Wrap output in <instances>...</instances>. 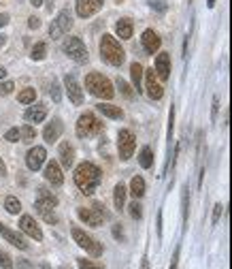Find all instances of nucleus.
Segmentation results:
<instances>
[{
	"label": "nucleus",
	"instance_id": "f257e3e1",
	"mask_svg": "<svg viewBox=\"0 0 232 269\" xmlns=\"http://www.w3.org/2000/svg\"><path fill=\"white\" fill-rule=\"evenodd\" d=\"M75 184L83 195H94V190L98 188L100 180H102V171L96 167L94 163L83 160L77 169H75Z\"/></svg>",
	"mask_w": 232,
	"mask_h": 269
},
{
	"label": "nucleus",
	"instance_id": "f03ea898",
	"mask_svg": "<svg viewBox=\"0 0 232 269\" xmlns=\"http://www.w3.org/2000/svg\"><path fill=\"white\" fill-rule=\"evenodd\" d=\"M100 58L105 62H109L111 67H122L126 60V51L120 45V41L113 34H102L100 39Z\"/></svg>",
	"mask_w": 232,
	"mask_h": 269
},
{
	"label": "nucleus",
	"instance_id": "7ed1b4c3",
	"mask_svg": "<svg viewBox=\"0 0 232 269\" xmlns=\"http://www.w3.org/2000/svg\"><path fill=\"white\" fill-rule=\"evenodd\" d=\"M85 88H88V92L92 96H96V99H100V101L102 99L111 101L113 94H115V88H113V84L102 73H90L88 77H85Z\"/></svg>",
	"mask_w": 232,
	"mask_h": 269
},
{
	"label": "nucleus",
	"instance_id": "20e7f679",
	"mask_svg": "<svg viewBox=\"0 0 232 269\" xmlns=\"http://www.w3.org/2000/svg\"><path fill=\"white\" fill-rule=\"evenodd\" d=\"M102 128H105V124H102L98 118L92 114V111H85V114L79 116L75 131H77V137L79 139H85V137H92V134L102 133Z\"/></svg>",
	"mask_w": 232,
	"mask_h": 269
},
{
	"label": "nucleus",
	"instance_id": "39448f33",
	"mask_svg": "<svg viewBox=\"0 0 232 269\" xmlns=\"http://www.w3.org/2000/svg\"><path fill=\"white\" fill-rule=\"evenodd\" d=\"M62 50L73 62H77V64H85V62H88V58H90L88 56V47H85V43L81 41L79 36H66Z\"/></svg>",
	"mask_w": 232,
	"mask_h": 269
},
{
	"label": "nucleus",
	"instance_id": "423d86ee",
	"mask_svg": "<svg viewBox=\"0 0 232 269\" xmlns=\"http://www.w3.org/2000/svg\"><path fill=\"white\" fill-rule=\"evenodd\" d=\"M73 239L77 241L79 248H83L88 254H92V256H100L102 254V244H100L98 239L92 237V235H88L85 231H81V229L75 227L73 229Z\"/></svg>",
	"mask_w": 232,
	"mask_h": 269
},
{
	"label": "nucleus",
	"instance_id": "0eeeda50",
	"mask_svg": "<svg viewBox=\"0 0 232 269\" xmlns=\"http://www.w3.org/2000/svg\"><path fill=\"white\" fill-rule=\"evenodd\" d=\"M73 28V15L68 9H64L58 13V17L51 21L49 26V36L51 39H62L64 34H68V30Z\"/></svg>",
	"mask_w": 232,
	"mask_h": 269
},
{
	"label": "nucleus",
	"instance_id": "6e6552de",
	"mask_svg": "<svg viewBox=\"0 0 232 269\" xmlns=\"http://www.w3.org/2000/svg\"><path fill=\"white\" fill-rule=\"evenodd\" d=\"M117 150H120V158L122 160H130L134 150H137V137L132 134V131L122 128L117 133Z\"/></svg>",
	"mask_w": 232,
	"mask_h": 269
},
{
	"label": "nucleus",
	"instance_id": "1a4fd4ad",
	"mask_svg": "<svg viewBox=\"0 0 232 269\" xmlns=\"http://www.w3.org/2000/svg\"><path fill=\"white\" fill-rule=\"evenodd\" d=\"M77 216L81 222H85L88 227H100L102 220L107 218V214H105V209H100V205L96 203V205H92V207H79Z\"/></svg>",
	"mask_w": 232,
	"mask_h": 269
},
{
	"label": "nucleus",
	"instance_id": "9d476101",
	"mask_svg": "<svg viewBox=\"0 0 232 269\" xmlns=\"http://www.w3.org/2000/svg\"><path fill=\"white\" fill-rule=\"evenodd\" d=\"M143 73H145V92H147V96L152 101H160L164 96V88H162L158 77H155V71L154 68H147Z\"/></svg>",
	"mask_w": 232,
	"mask_h": 269
},
{
	"label": "nucleus",
	"instance_id": "9b49d317",
	"mask_svg": "<svg viewBox=\"0 0 232 269\" xmlns=\"http://www.w3.org/2000/svg\"><path fill=\"white\" fill-rule=\"evenodd\" d=\"M64 88H66V94L73 105H83V88L75 79V75H66L64 77Z\"/></svg>",
	"mask_w": 232,
	"mask_h": 269
},
{
	"label": "nucleus",
	"instance_id": "f8f14e48",
	"mask_svg": "<svg viewBox=\"0 0 232 269\" xmlns=\"http://www.w3.org/2000/svg\"><path fill=\"white\" fill-rule=\"evenodd\" d=\"M102 4H105V0H77V2H75V11H77L79 17L88 19L92 15L98 13L102 9Z\"/></svg>",
	"mask_w": 232,
	"mask_h": 269
},
{
	"label": "nucleus",
	"instance_id": "ddd939ff",
	"mask_svg": "<svg viewBox=\"0 0 232 269\" xmlns=\"http://www.w3.org/2000/svg\"><path fill=\"white\" fill-rule=\"evenodd\" d=\"M47 160V150L43 145H34L28 154H26V165H28L30 171H39Z\"/></svg>",
	"mask_w": 232,
	"mask_h": 269
},
{
	"label": "nucleus",
	"instance_id": "4468645a",
	"mask_svg": "<svg viewBox=\"0 0 232 269\" xmlns=\"http://www.w3.org/2000/svg\"><path fill=\"white\" fill-rule=\"evenodd\" d=\"M0 237L4 241H9L11 246H15L17 250H28V241H24V237H21L17 231L9 229L4 222H0Z\"/></svg>",
	"mask_w": 232,
	"mask_h": 269
},
{
	"label": "nucleus",
	"instance_id": "2eb2a0df",
	"mask_svg": "<svg viewBox=\"0 0 232 269\" xmlns=\"http://www.w3.org/2000/svg\"><path fill=\"white\" fill-rule=\"evenodd\" d=\"M19 229H21V233H26L30 239L43 241V231H41V227L36 224V220L32 216H21L19 218Z\"/></svg>",
	"mask_w": 232,
	"mask_h": 269
},
{
	"label": "nucleus",
	"instance_id": "dca6fc26",
	"mask_svg": "<svg viewBox=\"0 0 232 269\" xmlns=\"http://www.w3.org/2000/svg\"><path fill=\"white\" fill-rule=\"evenodd\" d=\"M141 45H143V50L147 53H158L160 45H162V39H160V34L155 30L147 28L143 32V36H141Z\"/></svg>",
	"mask_w": 232,
	"mask_h": 269
},
{
	"label": "nucleus",
	"instance_id": "f3484780",
	"mask_svg": "<svg viewBox=\"0 0 232 269\" xmlns=\"http://www.w3.org/2000/svg\"><path fill=\"white\" fill-rule=\"evenodd\" d=\"M43 175H45V180L49 182L51 186H62L64 184V173H62L60 165H58L56 160H49V163L45 165V169H43Z\"/></svg>",
	"mask_w": 232,
	"mask_h": 269
},
{
	"label": "nucleus",
	"instance_id": "a211bd4d",
	"mask_svg": "<svg viewBox=\"0 0 232 269\" xmlns=\"http://www.w3.org/2000/svg\"><path fill=\"white\" fill-rule=\"evenodd\" d=\"M47 118V105H43V103H32L28 109H26V114H24V120L28 122V124L32 126H36L39 122H43Z\"/></svg>",
	"mask_w": 232,
	"mask_h": 269
},
{
	"label": "nucleus",
	"instance_id": "6ab92c4d",
	"mask_svg": "<svg viewBox=\"0 0 232 269\" xmlns=\"http://www.w3.org/2000/svg\"><path fill=\"white\" fill-rule=\"evenodd\" d=\"M170 67H172L170 53L169 51H160L158 58H155V77L164 79V82H166V79L170 77Z\"/></svg>",
	"mask_w": 232,
	"mask_h": 269
},
{
	"label": "nucleus",
	"instance_id": "aec40b11",
	"mask_svg": "<svg viewBox=\"0 0 232 269\" xmlns=\"http://www.w3.org/2000/svg\"><path fill=\"white\" fill-rule=\"evenodd\" d=\"M64 131V124L60 118H53L51 122H47V126L43 128V139H45L47 143H56L58 139H60V134Z\"/></svg>",
	"mask_w": 232,
	"mask_h": 269
},
{
	"label": "nucleus",
	"instance_id": "412c9836",
	"mask_svg": "<svg viewBox=\"0 0 232 269\" xmlns=\"http://www.w3.org/2000/svg\"><path fill=\"white\" fill-rule=\"evenodd\" d=\"M34 207H36V212L41 214L43 220H45L47 224H56V222H58V216H56V212H53V205H51V203H45V201H41V199H36Z\"/></svg>",
	"mask_w": 232,
	"mask_h": 269
},
{
	"label": "nucleus",
	"instance_id": "4be33fe9",
	"mask_svg": "<svg viewBox=\"0 0 232 269\" xmlns=\"http://www.w3.org/2000/svg\"><path fill=\"white\" fill-rule=\"evenodd\" d=\"M58 156H60V165L64 167V169H71L73 163H75V148L71 143H62L60 145V152H58Z\"/></svg>",
	"mask_w": 232,
	"mask_h": 269
},
{
	"label": "nucleus",
	"instance_id": "5701e85b",
	"mask_svg": "<svg viewBox=\"0 0 232 269\" xmlns=\"http://www.w3.org/2000/svg\"><path fill=\"white\" fill-rule=\"evenodd\" d=\"M132 30H134V24H132V19H128V17H124L115 24V34L120 36V39H132Z\"/></svg>",
	"mask_w": 232,
	"mask_h": 269
},
{
	"label": "nucleus",
	"instance_id": "b1692460",
	"mask_svg": "<svg viewBox=\"0 0 232 269\" xmlns=\"http://www.w3.org/2000/svg\"><path fill=\"white\" fill-rule=\"evenodd\" d=\"M143 71H145V68L139 62L130 64V77H132V85H134L137 92H143Z\"/></svg>",
	"mask_w": 232,
	"mask_h": 269
},
{
	"label": "nucleus",
	"instance_id": "393cba45",
	"mask_svg": "<svg viewBox=\"0 0 232 269\" xmlns=\"http://www.w3.org/2000/svg\"><path fill=\"white\" fill-rule=\"evenodd\" d=\"M126 186L124 184H117L113 188V205H115L117 212H124V207H126Z\"/></svg>",
	"mask_w": 232,
	"mask_h": 269
},
{
	"label": "nucleus",
	"instance_id": "a878e982",
	"mask_svg": "<svg viewBox=\"0 0 232 269\" xmlns=\"http://www.w3.org/2000/svg\"><path fill=\"white\" fill-rule=\"evenodd\" d=\"M96 109H98L102 116L111 118V120H120V118H124V111L117 105H111V103H100V105H96Z\"/></svg>",
	"mask_w": 232,
	"mask_h": 269
},
{
	"label": "nucleus",
	"instance_id": "bb28decb",
	"mask_svg": "<svg viewBox=\"0 0 232 269\" xmlns=\"http://www.w3.org/2000/svg\"><path fill=\"white\" fill-rule=\"evenodd\" d=\"M130 195L134 199H141L145 195V180L141 175H134L130 180Z\"/></svg>",
	"mask_w": 232,
	"mask_h": 269
},
{
	"label": "nucleus",
	"instance_id": "cd10ccee",
	"mask_svg": "<svg viewBox=\"0 0 232 269\" xmlns=\"http://www.w3.org/2000/svg\"><path fill=\"white\" fill-rule=\"evenodd\" d=\"M181 212H183V224L187 227V220H190V188H187V184L183 186L181 192Z\"/></svg>",
	"mask_w": 232,
	"mask_h": 269
},
{
	"label": "nucleus",
	"instance_id": "c85d7f7f",
	"mask_svg": "<svg viewBox=\"0 0 232 269\" xmlns=\"http://www.w3.org/2000/svg\"><path fill=\"white\" fill-rule=\"evenodd\" d=\"M139 165L143 167V169H149V167L154 165V152L149 145H145V148L141 150V154H139Z\"/></svg>",
	"mask_w": 232,
	"mask_h": 269
},
{
	"label": "nucleus",
	"instance_id": "c756f323",
	"mask_svg": "<svg viewBox=\"0 0 232 269\" xmlns=\"http://www.w3.org/2000/svg\"><path fill=\"white\" fill-rule=\"evenodd\" d=\"M36 139V128L32 126V124H26V126H21L19 128V141H24V143H32Z\"/></svg>",
	"mask_w": 232,
	"mask_h": 269
},
{
	"label": "nucleus",
	"instance_id": "7c9ffc66",
	"mask_svg": "<svg viewBox=\"0 0 232 269\" xmlns=\"http://www.w3.org/2000/svg\"><path fill=\"white\" fill-rule=\"evenodd\" d=\"M4 209H7L11 216H17V214L21 212V201L17 197H7L4 199Z\"/></svg>",
	"mask_w": 232,
	"mask_h": 269
},
{
	"label": "nucleus",
	"instance_id": "2f4dec72",
	"mask_svg": "<svg viewBox=\"0 0 232 269\" xmlns=\"http://www.w3.org/2000/svg\"><path fill=\"white\" fill-rule=\"evenodd\" d=\"M34 99H36V90L34 88H24L17 94V101L21 105H32V103H34Z\"/></svg>",
	"mask_w": 232,
	"mask_h": 269
},
{
	"label": "nucleus",
	"instance_id": "473e14b6",
	"mask_svg": "<svg viewBox=\"0 0 232 269\" xmlns=\"http://www.w3.org/2000/svg\"><path fill=\"white\" fill-rule=\"evenodd\" d=\"M45 56H47V43H43V41L36 43L30 51V58L32 60H45Z\"/></svg>",
	"mask_w": 232,
	"mask_h": 269
},
{
	"label": "nucleus",
	"instance_id": "72a5a7b5",
	"mask_svg": "<svg viewBox=\"0 0 232 269\" xmlns=\"http://www.w3.org/2000/svg\"><path fill=\"white\" fill-rule=\"evenodd\" d=\"M172 126H175V109L170 107V114H169V148H170V141H172ZM169 163H170V158H166L164 173H169Z\"/></svg>",
	"mask_w": 232,
	"mask_h": 269
},
{
	"label": "nucleus",
	"instance_id": "f704fd0d",
	"mask_svg": "<svg viewBox=\"0 0 232 269\" xmlns=\"http://www.w3.org/2000/svg\"><path fill=\"white\" fill-rule=\"evenodd\" d=\"M39 199L45 203H51L53 207H58V197L53 195V192H49L47 188H39Z\"/></svg>",
	"mask_w": 232,
	"mask_h": 269
},
{
	"label": "nucleus",
	"instance_id": "c9c22d12",
	"mask_svg": "<svg viewBox=\"0 0 232 269\" xmlns=\"http://www.w3.org/2000/svg\"><path fill=\"white\" fill-rule=\"evenodd\" d=\"M117 88H120V92L124 94V96H126V99H132V96H134V92H132V88H130V84H128L126 82V79H122V77H117Z\"/></svg>",
	"mask_w": 232,
	"mask_h": 269
},
{
	"label": "nucleus",
	"instance_id": "e433bc0d",
	"mask_svg": "<svg viewBox=\"0 0 232 269\" xmlns=\"http://www.w3.org/2000/svg\"><path fill=\"white\" fill-rule=\"evenodd\" d=\"M128 214H130V218H134V220H141V216H143V209H141V203L134 199V201L128 205Z\"/></svg>",
	"mask_w": 232,
	"mask_h": 269
},
{
	"label": "nucleus",
	"instance_id": "4c0bfd02",
	"mask_svg": "<svg viewBox=\"0 0 232 269\" xmlns=\"http://www.w3.org/2000/svg\"><path fill=\"white\" fill-rule=\"evenodd\" d=\"M0 267L2 269H13V259H11L9 252L0 250Z\"/></svg>",
	"mask_w": 232,
	"mask_h": 269
},
{
	"label": "nucleus",
	"instance_id": "58836bf2",
	"mask_svg": "<svg viewBox=\"0 0 232 269\" xmlns=\"http://www.w3.org/2000/svg\"><path fill=\"white\" fill-rule=\"evenodd\" d=\"M149 7L154 11H158V13H166V9H169V4L164 2V0H147Z\"/></svg>",
	"mask_w": 232,
	"mask_h": 269
},
{
	"label": "nucleus",
	"instance_id": "ea45409f",
	"mask_svg": "<svg viewBox=\"0 0 232 269\" xmlns=\"http://www.w3.org/2000/svg\"><path fill=\"white\" fill-rule=\"evenodd\" d=\"M77 265H79V269H105L102 265H96V263L90 259H77Z\"/></svg>",
	"mask_w": 232,
	"mask_h": 269
},
{
	"label": "nucleus",
	"instance_id": "a19ab883",
	"mask_svg": "<svg viewBox=\"0 0 232 269\" xmlns=\"http://www.w3.org/2000/svg\"><path fill=\"white\" fill-rule=\"evenodd\" d=\"M49 94H51L53 103H60V101H62V90H60V85H58L56 82L51 84V88H49Z\"/></svg>",
	"mask_w": 232,
	"mask_h": 269
},
{
	"label": "nucleus",
	"instance_id": "79ce46f5",
	"mask_svg": "<svg viewBox=\"0 0 232 269\" xmlns=\"http://www.w3.org/2000/svg\"><path fill=\"white\" fill-rule=\"evenodd\" d=\"M4 139L11 143H15V141H19V128H9L7 133H4Z\"/></svg>",
	"mask_w": 232,
	"mask_h": 269
},
{
	"label": "nucleus",
	"instance_id": "37998d69",
	"mask_svg": "<svg viewBox=\"0 0 232 269\" xmlns=\"http://www.w3.org/2000/svg\"><path fill=\"white\" fill-rule=\"evenodd\" d=\"M13 88H15L13 82H0V96L11 94V92H13Z\"/></svg>",
	"mask_w": 232,
	"mask_h": 269
},
{
	"label": "nucleus",
	"instance_id": "c03bdc74",
	"mask_svg": "<svg viewBox=\"0 0 232 269\" xmlns=\"http://www.w3.org/2000/svg\"><path fill=\"white\" fill-rule=\"evenodd\" d=\"M179 254H181V246H177L175 252H172V259H170V267L169 269H177V265H179Z\"/></svg>",
	"mask_w": 232,
	"mask_h": 269
},
{
	"label": "nucleus",
	"instance_id": "a18cd8bd",
	"mask_svg": "<svg viewBox=\"0 0 232 269\" xmlns=\"http://www.w3.org/2000/svg\"><path fill=\"white\" fill-rule=\"evenodd\" d=\"M222 214H224V205H222V203H217V205L213 207V224H217V222H219Z\"/></svg>",
	"mask_w": 232,
	"mask_h": 269
},
{
	"label": "nucleus",
	"instance_id": "49530a36",
	"mask_svg": "<svg viewBox=\"0 0 232 269\" xmlns=\"http://www.w3.org/2000/svg\"><path fill=\"white\" fill-rule=\"evenodd\" d=\"M217 111H219V99H217V96H213V109H211V120L213 122L217 120Z\"/></svg>",
	"mask_w": 232,
	"mask_h": 269
},
{
	"label": "nucleus",
	"instance_id": "de8ad7c7",
	"mask_svg": "<svg viewBox=\"0 0 232 269\" xmlns=\"http://www.w3.org/2000/svg\"><path fill=\"white\" fill-rule=\"evenodd\" d=\"M17 269H34V265H32L30 261H26V259H19L17 261Z\"/></svg>",
	"mask_w": 232,
	"mask_h": 269
},
{
	"label": "nucleus",
	"instance_id": "09e8293b",
	"mask_svg": "<svg viewBox=\"0 0 232 269\" xmlns=\"http://www.w3.org/2000/svg\"><path fill=\"white\" fill-rule=\"evenodd\" d=\"M41 26V19L39 17H34V15H32V17L28 19V28H32V30H36Z\"/></svg>",
	"mask_w": 232,
	"mask_h": 269
},
{
	"label": "nucleus",
	"instance_id": "8fccbe9b",
	"mask_svg": "<svg viewBox=\"0 0 232 269\" xmlns=\"http://www.w3.org/2000/svg\"><path fill=\"white\" fill-rule=\"evenodd\" d=\"M9 19H11V17H9L7 13H0V28H4V26L9 24Z\"/></svg>",
	"mask_w": 232,
	"mask_h": 269
},
{
	"label": "nucleus",
	"instance_id": "3c124183",
	"mask_svg": "<svg viewBox=\"0 0 232 269\" xmlns=\"http://www.w3.org/2000/svg\"><path fill=\"white\" fill-rule=\"evenodd\" d=\"M113 235H115L117 239H122V237H124V231H122V227H120V224H117V227L113 229Z\"/></svg>",
	"mask_w": 232,
	"mask_h": 269
},
{
	"label": "nucleus",
	"instance_id": "603ef678",
	"mask_svg": "<svg viewBox=\"0 0 232 269\" xmlns=\"http://www.w3.org/2000/svg\"><path fill=\"white\" fill-rule=\"evenodd\" d=\"M158 237H162V212H158Z\"/></svg>",
	"mask_w": 232,
	"mask_h": 269
},
{
	"label": "nucleus",
	"instance_id": "864d4df0",
	"mask_svg": "<svg viewBox=\"0 0 232 269\" xmlns=\"http://www.w3.org/2000/svg\"><path fill=\"white\" fill-rule=\"evenodd\" d=\"M0 175H7V165H4L2 158H0Z\"/></svg>",
	"mask_w": 232,
	"mask_h": 269
},
{
	"label": "nucleus",
	"instance_id": "5fc2aeb1",
	"mask_svg": "<svg viewBox=\"0 0 232 269\" xmlns=\"http://www.w3.org/2000/svg\"><path fill=\"white\" fill-rule=\"evenodd\" d=\"M141 269H149V261H147V256L141 261Z\"/></svg>",
	"mask_w": 232,
	"mask_h": 269
},
{
	"label": "nucleus",
	"instance_id": "6e6d98bb",
	"mask_svg": "<svg viewBox=\"0 0 232 269\" xmlns=\"http://www.w3.org/2000/svg\"><path fill=\"white\" fill-rule=\"evenodd\" d=\"M4 77H7V68H2V67H0V82H2Z\"/></svg>",
	"mask_w": 232,
	"mask_h": 269
},
{
	"label": "nucleus",
	"instance_id": "4d7b16f0",
	"mask_svg": "<svg viewBox=\"0 0 232 269\" xmlns=\"http://www.w3.org/2000/svg\"><path fill=\"white\" fill-rule=\"evenodd\" d=\"M30 4H32V7H41L43 0H30Z\"/></svg>",
	"mask_w": 232,
	"mask_h": 269
},
{
	"label": "nucleus",
	"instance_id": "13d9d810",
	"mask_svg": "<svg viewBox=\"0 0 232 269\" xmlns=\"http://www.w3.org/2000/svg\"><path fill=\"white\" fill-rule=\"evenodd\" d=\"M43 2H47V11L53 9V0H43Z\"/></svg>",
	"mask_w": 232,
	"mask_h": 269
},
{
	"label": "nucleus",
	"instance_id": "bf43d9fd",
	"mask_svg": "<svg viewBox=\"0 0 232 269\" xmlns=\"http://www.w3.org/2000/svg\"><path fill=\"white\" fill-rule=\"evenodd\" d=\"M4 43H7V36L0 34V47H4Z\"/></svg>",
	"mask_w": 232,
	"mask_h": 269
},
{
	"label": "nucleus",
	"instance_id": "052dcab7",
	"mask_svg": "<svg viewBox=\"0 0 232 269\" xmlns=\"http://www.w3.org/2000/svg\"><path fill=\"white\" fill-rule=\"evenodd\" d=\"M207 4H209V9H213L215 7V0H207Z\"/></svg>",
	"mask_w": 232,
	"mask_h": 269
},
{
	"label": "nucleus",
	"instance_id": "680f3d73",
	"mask_svg": "<svg viewBox=\"0 0 232 269\" xmlns=\"http://www.w3.org/2000/svg\"><path fill=\"white\" fill-rule=\"evenodd\" d=\"M187 2H192V0H187Z\"/></svg>",
	"mask_w": 232,
	"mask_h": 269
},
{
	"label": "nucleus",
	"instance_id": "e2e57ef3",
	"mask_svg": "<svg viewBox=\"0 0 232 269\" xmlns=\"http://www.w3.org/2000/svg\"><path fill=\"white\" fill-rule=\"evenodd\" d=\"M62 269H64V267H62Z\"/></svg>",
	"mask_w": 232,
	"mask_h": 269
}]
</instances>
